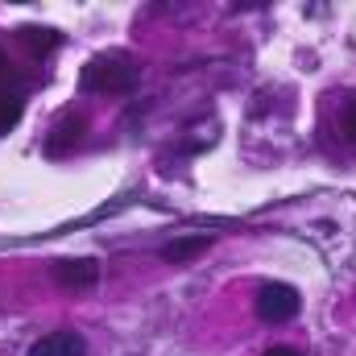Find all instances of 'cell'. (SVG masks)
I'll use <instances>...</instances> for the list:
<instances>
[{"label":"cell","mask_w":356,"mask_h":356,"mask_svg":"<svg viewBox=\"0 0 356 356\" xmlns=\"http://www.w3.org/2000/svg\"><path fill=\"white\" fill-rule=\"evenodd\" d=\"M141 83V67L124 50H104L79 71V88L91 95H124Z\"/></svg>","instance_id":"cell-1"},{"label":"cell","mask_w":356,"mask_h":356,"mask_svg":"<svg viewBox=\"0 0 356 356\" xmlns=\"http://www.w3.org/2000/svg\"><path fill=\"white\" fill-rule=\"evenodd\" d=\"M257 319L261 323H290L294 315H298V307H302V294L290 286V282H266L261 290H257Z\"/></svg>","instance_id":"cell-2"},{"label":"cell","mask_w":356,"mask_h":356,"mask_svg":"<svg viewBox=\"0 0 356 356\" xmlns=\"http://www.w3.org/2000/svg\"><path fill=\"white\" fill-rule=\"evenodd\" d=\"M83 133H88V116H83L79 108L58 112L54 124H50V133H46V145H42L46 158H67V154H75L79 141H83Z\"/></svg>","instance_id":"cell-3"},{"label":"cell","mask_w":356,"mask_h":356,"mask_svg":"<svg viewBox=\"0 0 356 356\" xmlns=\"http://www.w3.org/2000/svg\"><path fill=\"white\" fill-rule=\"evenodd\" d=\"M54 282L71 294H83L99 282V261L95 257H63V261H54Z\"/></svg>","instance_id":"cell-4"},{"label":"cell","mask_w":356,"mask_h":356,"mask_svg":"<svg viewBox=\"0 0 356 356\" xmlns=\"http://www.w3.org/2000/svg\"><path fill=\"white\" fill-rule=\"evenodd\" d=\"M29 356H88V344L79 332H50L29 344Z\"/></svg>","instance_id":"cell-5"},{"label":"cell","mask_w":356,"mask_h":356,"mask_svg":"<svg viewBox=\"0 0 356 356\" xmlns=\"http://www.w3.org/2000/svg\"><path fill=\"white\" fill-rule=\"evenodd\" d=\"M211 241L216 236H182V241H170L166 249H162V261H170V266H186V261H195L199 253H207L211 249Z\"/></svg>","instance_id":"cell-6"},{"label":"cell","mask_w":356,"mask_h":356,"mask_svg":"<svg viewBox=\"0 0 356 356\" xmlns=\"http://www.w3.org/2000/svg\"><path fill=\"white\" fill-rule=\"evenodd\" d=\"M21 46H25L33 58H46V54H54V50L63 46V33H58V29H42V25H25V29H21Z\"/></svg>","instance_id":"cell-7"},{"label":"cell","mask_w":356,"mask_h":356,"mask_svg":"<svg viewBox=\"0 0 356 356\" xmlns=\"http://www.w3.org/2000/svg\"><path fill=\"white\" fill-rule=\"evenodd\" d=\"M21 116H25V104H21V95H13V91H0V133H13V129L21 124Z\"/></svg>","instance_id":"cell-8"},{"label":"cell","mask_w":356,"mask_h":356,"mask_svg":"<svg viewBox=\"0 0 356 356\" xmlns=\"http://www.w3.org/2000/svg\"><path fill=\"white\" fill-rule=\"evenodd\" d=\"M340 133H344V141L356 149V95L344 99V112H340Z\"/></svg>","instance_id":"cell-9"},{"label":"cell","mask_w":356,"mask_h":356,"mask_svg":"<svg viewBox=\"0 0 356 356\" xmlns=\"http://www.w3.org/2000/svg\"><path fill=\"white\" fill-rule=\"evenodd\" d=\"M266 356H302V353L290 348V344H273V348H266Z\"/></svg>","instance_id":"cell-10"},{"label":"cell","mask_w":356,"mask_h":356,"mask_svg":"<svg viewBox=\"0 0 356 356\" xmlns=\"http://www.w3.org/2000/svg\"><path fill=\"white\" fill-rule=\"evenodd\" d=\"M4 67H8V63H4V50H0V75H4Z\"/></svg>","instance_id":"cell-11"}]
</instances>
